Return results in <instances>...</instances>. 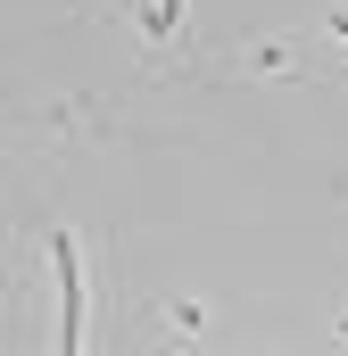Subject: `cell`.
Segmentation results:
<instances>
[{"label":"cell","mask_w":348,"mask_h":356,"mask_svg":"<svg viewBox=\"0 0 348 356\" xmlns=\"http://www.w3.org/2000/svg\"><path fill=\"white\" fill-rule=\"evenodd\" d=\"M224 75H241V83H307L315 58H307L299 33H249V42L224 50Z\"/></svg>","instance_id":"1"},{"label":"cell","mask_w":348,"mask_h":356,"mask_svg":"<svg viewBox=\"0 0 348 356\" xmlns=\"http://www.w3.org/2000/svg\"><path fill=\"white\" fill-rule=\"evenodd\" d=\"M182 8L191 0H141V50H150V67H166V50L182 42Z\"/></svg>","instance_id":"3"},{"label":"cell","mask_w":348,"mask_h":356,"mask_svg":"<svg viewBox=\"0 0 348 356\" xmlns=\"http://www.w3.org/2000/svg\"><path fill=\"white\" fill-rule=\"evenodd\" d=\"M42 133H50V141H84V133H108V116L84 108V99H58V108L42 116Z\"/></svg>","instance_id":"4"},{"label":"cell","mask_w":348,"mask_h":356,"mask_svg":"<svg viewBox=\"0 0 348 356\" xmlns=\"http://www.w3.org/2000/svg\"><path fill=\"white\" fill-rule=\"evenodd\" d=\"M50 266H58V348L84 340V266H75V241L50 224Z\"/></svg>","instance_id":"2"},{"label":"cell","mask_w":348,"mask_h":356,"mask_svg":"<svg viewBox=\"0 0 348 356\" xmlns=\"http://www.w3.org/2000/svg\"><path fill=\"white\" fill-rule=\"evenodd\" d=\"M199 332H207V307H191V298H174V307L150 315V340H199Z\"/></svg>","instance_id":"5"},{"label":"cell","mask_w":348,"mask_h":356,"mask_svg":"<svg viewBox=\"0 0 348 356\" xmlns=\"http://www.w3.org/2000/svg\"><path fill=\"white\" fill-rule=\"evenodd\" d=\"M332 340H340V348H348V315H332Z\"/></svg>","instance_id":"6"}]
</instances>
